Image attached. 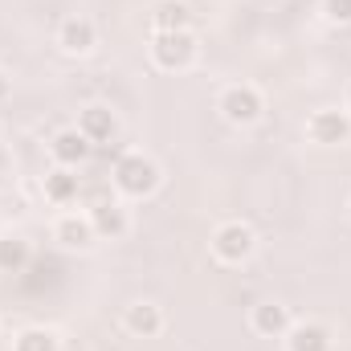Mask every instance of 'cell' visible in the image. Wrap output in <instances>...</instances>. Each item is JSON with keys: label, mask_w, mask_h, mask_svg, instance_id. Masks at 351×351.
Returning <instances> with one entry per match:
<instances>
[{"label": "cell", "mask_w": 351, "mask_h": 351, "mask_svg": "<svg viewBox=\"0 0 351 351\" xmlns=\"http://www.w3.org/2000/svg\"><path fill=\"white\" fill-rule=\"evenodd\" d=\"M12 351H62V339L49 327H25L12 339Z\"/></svg>", "instance_id": "cell-16"}, {"label": "cell", "mask_w": 351, "mask_h": 351, "mask_svg": "<svg viewBox=\"0 0 351 351\" xmlns=\"http://www.w3.org/2000/svg\"><path fill=\"white\" fill-rule=\"evenodd\" d=\"M78 131L86 135L90 143H106V139L119 131V119H114V110H110V106L94 102V106H86V110L78 114Z\"/></svg>", "instance_id": "cell-10"}, {"label": "cell", "mask_w": 351, "mask_h": 351, "mask_svg": "<svg viewBox=\"0 0 351 351\" xmlns=\"http://www.w3.org/2000/svg\"><path fill=\"white\" fill-rule=\"evenodd\" d=\"M213 258L225 265H241L250 254H254V245H258V237H254V229L250 225H241V221H225V225H217V233H213Z\"/></svg>", "instance_id": "cell-2"}, {"label": "cell", "mask_w": 351, "mask_h": 351, "mask_svg": "<svg viewBox=\"0 0 351 351\" xmlns=\"http://www.w3.org/2000/svg\"><path fill=\"white\" fill-rule=\"evenodd\" d=\"M123 327H127L131 335H139V339H152V335H160V327H164V311H160L156 302H131L127 315H123Z\"/></svg>", "instance_id": "cell-11"}, {"label": "cell", "mask_w": 351, "mask_h": 351, "mask_svg": "<svg viewBox=\"0 0 351 351\" xmlns=\"http://www.w3.org/2000/svg\"><path fill=\"white\" fill-rule=\"evenodd\" d=\"M348 208H351V204H348Z\"/></svg>", "instance_id": "cell-21"}, {"label": "cell", "mask_w": 351, "mask_h": 351, "mask_svg": "<svg viewBox=\"0 0 351 351\" xmlns=\"http://www.w3.org/2000/svg\"><path fill=\"white\" fill-rule=\"evenodd\" d=\"M348 114H351V86H348Z\"/></svg>", "instance_id": "cell-20"}, {"label": "cell", "mask_w": 351, "mask_h": 351, "mask_svg": "<svg viewBox=\"0 0 351 351\" xmlns=\"http://www.w3.org/2000/svg\"><path fill=\"white\" fill-rule=\"evenodd\" d=\"M45 196L53 204H70L78 196V176H74V168H53V172L45 176Z\"/></svg>", "instance_id": "cell-15"}, {"label": "cell", "mask_w": 351, "mask_h": 351, "mask_svg": "<svg viewBox=\"0 0 351 351\" xmlns=\"http://www.w3.org/2000/svg\"><path fill=\"white\" fill-rule=\"evenodd\" d=\"M25 262H29V241L16 237V233H4L0 237V269L4 274H16Z\"/></svg>", "instance_id": "cell-17"}, {"label": "cell", "mask_w": 351, "mask_h": 351, "mask_svg": "<svg viewBox=\"0 0 351 351\" xmlns=\"http://www.w3.org/2000/svg\"><path fill=\"white\" fill-rule=\"evenodd\" d=\"M90 147H94V143H90L78 127H66V131H58V135H53V143H49V152H53L58 168H78V164L90 156Z\"/></svg>", "instance_id": "cell-8"}, {"label": "cell", "mask_w": 351, "mask_h": 351, "mask_svg": "<svg viewBox=\"0 0 351 351\" xmlns=\"http://www.w3.org/2000/svg\"><path fill=\"white\" fill-rule=\"evenodd\" d=\"M250 323H254V331L265 335V339H282V335L290 331V311H286L282 302H258Z\"/></svg>", "instance_id": "cell-13"}, {"label": "cell", "mask_w": 351, "mask_h": 351, "mask_svg": "<svg viewBox=\"0 0 351 351\" xmlns=\"http://www.w3.org/2000/svg\"><path fill=\"white\" fill-rule=\"evenodd\" d=\"M221 114L229 119V123H237V127H250V123H258L265 110V98L258 86H250V82H241V86H229L221 94Z\"/></svg>", "instance_id": "cell-4"}, {"label": "cell", "mask_w": 351, "mask_h": 351, "mask_svg": "<svg viewBox=\"0 0 351 351\" xmlns=\"http://www.w3.org/2000/svg\"><path fill=\"white\" fill-rule=\"evenodd\" d=\"M53 241H62L66 250H90L98 241L90 213H62L58 225H53Z\"/></svg>", "instance_id": "cell-6"}, {"label": "cell", "mask_w": 351, "mask_h": 351, "mask_svg": "<svg viewBox=\"0 0 351 351\" xmlns=\"http://www.w3.org/2000/svg\"><path fill=\"white\" fill-rule=\"evenodd\" d=\"M58 45L66 49V53H90L94 45H98V29H94V21L86 16H66L62 21V29H58Z\"/></svg>", "instance_id": "cell-7"}, {"label": "cell", "mask_w": 351, "mask_h": 351, "mask_svg": "<svg viewBox=\"0 0 351 351\" xmlns=\"http://www.w3.org/2000/svg\"><path fill=\"white\" fill-rule=\"evenodd\" d=\"M160 164L152 160V156H143V152H127L119 164H114V188L123 192V196H135V200H143V196H152L156 188H160Z\"/></svg>", "instance_id": "cell-1"}, {"label": "cell", "mask_w": 351, "mask_h": 351, "mask_svg": "<svg viewBox=\"0 0 351 351\" xmlns=\"http://www.w3.org/2000/svg\"><path fill=\"white\" fill-rule=\"evenodd\" d=\"M188 21H192V12H188V4H184V0H160V4H156V12H152L156 33H176V29H188Z\"/></svg>", "instance_id": "cell-14"}, {"label": "cell", "mask_w": 351, "mask_h": 351, "mask_svg": "<svg viewBox=\"0 0 351 351\" xmlns=\"http://www.w3.org/2000/svg\"><path fill=\"white\" fill-rule=\"evenodd\" d=\"M90 221H94V233H98V237H110V241L127 237V229H131V217H127V208H123L119 200L94 204V208H90Z\"/></svg>", "instance_id": "cell-9"}, {"label": "cell", "mask_w": 351, "mask_h": 351, "mask_svg": "<svg viewBox=\"0 0 351 351\" xmlns=\"http://www.w3.org/2000/svg\"><path fill=\"white\" fill-rule=\"evenodd\" d=\"M306 135L311 143H323V147H335V143H348L351 139V114L339 106H323L306 119Z\"/></svg>", "instance_id": "cell-5"}, {"label": "cell", "mask_w": 351, "mask_h": 351, "mask_svg": "<svg viewBox=\"0 0 351 351\" xmlns=\"http://www.w3.org/2000/svg\"><path fill=\"white\" fill-rule=\"evenodd\" d=\"M286 351H331V331L323 323H290Z\"/></svg>", "instance_id": "cell-12"}, {"label": "cell", "mask_w": 351, "mask_h": 351, "mask_svg": "<svg viewBox=\"0 0 351 351\" xmlns=\"http://www.w3.org/2000/svg\"><path fill=\"white\" fill-rule=\"evenodd\" d=\"M152 62L160 70H188L196 62V37L188 29H176V33H156L152 41Z\"/></svg>", "instance_id": "cell-3"}, {"label": "cell", "mask_w": 351, "mask_h": 351, "mask_svg": "<svg viewBox=\"0 0 351 351\" xmlns=\"http://www.w3.org/2000/svg\"><path fill=\"white\" fill-rule=\"evenodd\" d=\"M8 94H12V78H8V74H4V70H0V102H4V98H8Z\"/></svg>", "instance_id": "cell-19"}, {"label": "cell", "mask_w": 351, "mask_h": 351, "mask_svg": "<svg viewBox=\"0 0 351 351\" xmlns=\"http://www.w3.org/2000/svg\"><path fill=\"white\" fill-rule=\"evenodd\" d=\"M323 12L335 25H351V0H323Z\"/></svg>", "instance_id": "cell-18"}]
</instances>
